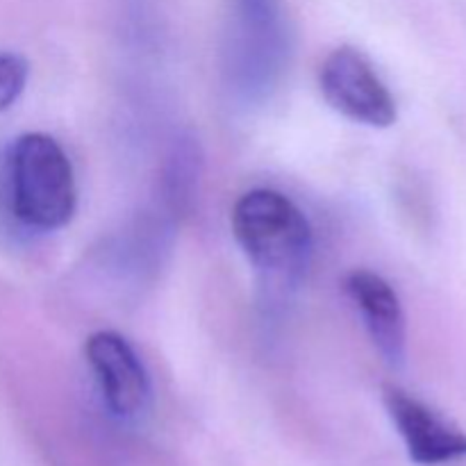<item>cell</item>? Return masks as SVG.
<instances>
[{
  "label": "cell",
  "mask_w": 466,
  "mask_h": 466,
  "mask_svg": "<svg viewBox=\"0 0 466 466\" xmlns=\"http://www.w3.org/2000/svg\"><path fill=\"white\" fill-rule=\"evenodd\" d=\"M85 355L114 417L130 421L148 412L153 400L148 371L126 337L114 330L96 332L86 339Z\"/></svg>",
  "instance_id": "obj_5"
},
{
  "label": "cell",
  "mask_w": 466,
  "mask_h": 466,
  "mask_svg": "<svg viewBox=\"0 0 466 466\" xmlns=\"http://www.w3.org/2000/svg\"><path fill=\"white\" fill-rule=\"evenodd\" d=\"M382 399L391 421L408 446L412 462L437 466L466 458V432L441 419L417 396L408 394L400 387L387 385Z\"/></svg>",
  "instance_id": "obj_6"
},
{
  "label": "cell",
  "mask_w": 466,
  "mask_h": 466,
  "mask_svg": "<svg viewBox=\"0 0 466 466\" xmlns=\"http://www.w3.org/2000/svg\"><path fill=\"white\" fill-rule=\"evenodd\" d=\"M232 232L248 262L271 280H299L309 267L314 235L303 209L273 189L241 196L232 209Z\"/></svg>",
  "instance_id": "obj_1"
},
{
  "label": "cell",
  "mask_w": 466,
  "mask_h": 466,
  "mask_svg": "<svg viewBox=\"0 0 466 466\" xmlns=\"http://www.w3.org/2000/svg\"><path fill=\"white\" fill-rule=\"evenodd\" d=\"M9 205L23 226L57 230L73 218L76 173L62 146L44 132L18 137L7 159Z\"/></svg>",
  "instance_id": "obj_2"
},
{
  "label": "cell",
  "mask_w": 466,
  "mask_h": 466,
  "mask_svg": "<svg viewBox=\"0 0 466 466\" xmlns=\"http://www.w3.org/2000/svg\"><path fill=\"white\" fill-rule=\"evenodd\" d=\"M30 76V66L21 55L0 53V112L12 107L23 94Z\"/></svg>",
  "instance_id": "obj_8"
},
{
  "label": "cell",
  "mask_w": 466,
  "mask_h": 466,
  "mask_svg": "<svg viewBox=\"0 0 466 466\" xmlns=\"http://www.w3.org/2000/svg\"><path fill=\"white\" fill-rule=\"evenodd\" d=\"M346 291L362 314L382 360L394 369L403 367L408 355V323L394 287L378 273L355 268L346 276Z\"/></svg>",
  "instance_id": "obj_7"
},
{
  "label": "cell",
  "mask_w": 466,
  "mask_h": 466,
  "mask_svg": "<svg viewBox=\"0 0 466 466\" xmlns=\"http://www.w3.org/2000/svg\"><path fill=\"white\" fill-rule=\"evenodd\" d=\"M319 86L326 103L355 123L390 127L399 118L391 91L353 46H341L328 55L319 71Z\"/></svg>",
  "instance_id": "obj_4"
},
{
  "label": "cell",
  "mask_w": 466,
  "mask_h": 466,
  "mask_svg": "<svg viewBox=\"0 0 466 466\" xmlns=\"http://www.w3.org/2000/svg\"><path fill=\"white\" fill-rule=\"evenodd\" d=\"M232 76L250 98L271 91L289 55L282 0H232Z\"/></svg>",
  "instance_id": "obj_3"
}]
</instances>
